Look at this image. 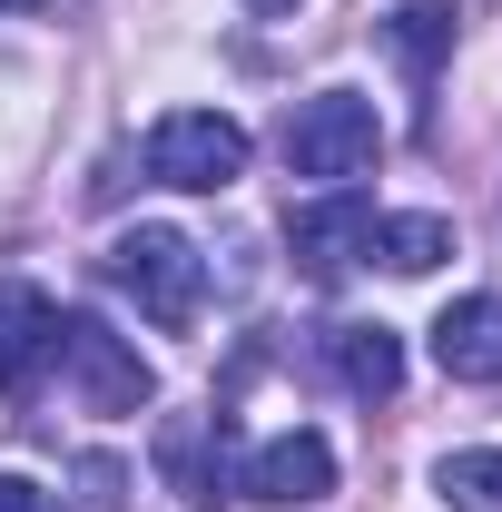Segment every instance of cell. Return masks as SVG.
Returning a JSON list of instances; mask_svg holds the SVG:
<instances>
[{
    "label": "cell",
    "instance_id": "cell-2",
    "mask_svg": "<svg viewBox=\"0 0 502 512\" xmlns=\"http://www.w3.org/2000/svg\"><path fill=\"white\" fill-rule=\"evenodd\" d=\"M384 158V119L365 89H315L286 109V168L296 178H325V188H345V178H365Z\"/></svg>",
    "mask_w": 502,
    "mask_h": 512
},
{
    "label": "cell",
    "instance_id": "cell-7",
    "mask_svg": "<svg viewBox=\"0 0 502 512\" xmlns=\"http://www.w3.org/2000/svg\"><path fill=\"white\" fill-rule=\"evenodd\" d=\"M158 473L188 512H217L227 503V414H178L158 434Z\"/></svg>",
    "mask_w": 502,
    "mask_h": 512
},
{
    "label": "cell",
    "instance_id": "cell-8",
    "mask_svg": "<svg viewBox=\"0 0 502 512\" xmlns=\"http://www.w3.org/2000/svg\"><path fill=\"white\" fill-rule=\"evenodd\" d=\"M50 355H60V306L40 286H10L0 276V394H30Z\"/></svg>",
    "mask_w": 502,
    "mask_h": 512
},
{
    "label": "cell",
    "instance_id": "cell-10",
    "mask_svg": "<svg viewBox=\"0 0 502 512\" xmlns=\"http://www.w3.org/2000/svg\"><path fill=\"white\" fill-rule=\"evenodd\" d=\"M335 375L355 384L365 404H384V394L404 384V345H394V325H335Z\"/></svg>",
    "mask_w": 502,
    "mask_h": 512
},
{
    "label": "cell",
    "instance_id": "cell-11",
    "mask_svg": "<svg viewBox=\"0 0 502 512\" xmlns=\"http://www.w3.org/2000/svg\"><path fill=\"white\" fill-rule=\"evenodd\" d=\"M365 256H384L394 276H434L443 256H453V217H375Z\"/></svg>",
    "mask_w": 502,
    "mask_h": 512
},
{
    "label": "cell",
    "instance_id": "cell-6",
    "mask_svg": "<svg viewBox=\"0 0 502 512\" xmlns=\"http://www.w3.org/2000/svg\"><path fill=\"white\" fill-rule=\"evenodd\" d=\"M365 237H375V207L355 188L315 197V207H286V256H296L306 276H345V266L365 256Z\"/></svg>",
    "mask_w": 502,
    "mask_h": 512
},
{
    "label": "cell",
    "instance_id": "cell-15",
    "mask_svg": "<svg viewBox=\"0 0 502 512\" xmlns=\"http://www.w3.org/2000/svg\"><path fill=\"white\" fill-rule=\"evenodd\" d=\"M256 20H296V0H247Z\"/></svg>",
    "mask_w": 502,
    "mask_h": 512
},
{
    "label": "cell",
    "instance_id": "cell-13",
    "mask_svg": "<svg viewBox=\"0 0 502 512\" xmlns=\"http://www.w3.org/2000/svg\"><path fill=\"white\" fill-rule=\"evenodd\" d=\"M384 40L404 50V69H414V79H434V50L453 40V10H443V0H424V10H404V20L384 30Z\"/></svg>",
    "mask_w": 502,
    "mask_h": 512
},
{
    "label": "cell",
    "instance_id": "cell-1",
    "mask_svg": "<svg viewBox=\"0 0 502 512\" xmlns=\"http://www.w3.org/2000/svg\"><path fill=\"white\" fill-rule=\"evenodd\" d=\"M109 286H119V296H128L148 325L188 335L197 306H207V256H197L178 227H128L119 247H109Z\"/></svg>",
    "mask_w": 502,
    "mask_h": 512
},
{
    "label": "cell",
    "instance_id": "cell-14",
    "mask_svg": "<svg viewBox=\"0 0 502 512\" xmlns=\"http://www.w3.org/2000/svg\"><path fill=\"white\" fill-rule=\"evenodd\" d=\"M0 512H60V503H50L30 473H0Z\"/></svg>",
    "mask_w": 502,
    "mask_h": 512
},
{
    "label": "cell",
    "instance_id": "cell-9",
    "mask_svg": "<svg viewBox=\"0 0 502 512\" xmlns=\"http://www.w3.org/2000/svg\"><path fill=\"white\" fill-rule=\"evenodd\" d=\"M434 365L453 384H502V296H453L434 316Z\"/></svg>",
    "mask_w": 502,
    "mask_h": 512
},
{
    "label": "cell",
    "instance_id": "cell-5",
    "mask_svg": "<svg viewBox=\"0 0 502 512\" xmlns=\"http://www.w3.org/2000/svg\"><path fill=\"white\" fill-rule=\"evenodd\" d=\"M237 493L247 503H276V512H306V503H325L335 493V444L325 434H266V444L247 453V473H237Z\"/></svg>",
    "mask_w": 502,
    "mask_h": 512
},
{
    "label": "cell",
    "instance_id": "cell-12",
    "mask_svg": "<svg viewBox=\"0 0 502 512\" xmlns=\"http://www.w3.org/2000/svg\"><path fill=\"white\" fill-rule=\"evenodd\" d=\"M434 493L453 512H502V444H463L434 463Z\"/></svg>",
    "mask_w": 502,
    "mask_h": 512
},
{
    "label": "cell",
    "instance_id": "cell-4",
    "mask_svg": "<svg viewBox=\"0 0 502 512\" xmlns=\"http://www.w3.org/2000/svg\"><path fill=\"white\" fill-rule=\"evenodd\" d=\"M60 375H69V394H79V414H138V404L158 394L148 355H138L128 335H109L99 316H60Z\"/></svg>",
    "mask_w": 502,
    "mask_h": 512
},
{
    "label": "cell",
    "instance_id": "cell-3",
    "mask_svg": "<svg viewBox=\"0 0 502 512\" xmlns=\"http://www.w3.org/2000/svg\"><path fill=\"white\" fill-rule=\"evenodd\" d=\"M148 178L158 188H188V197H217L247 178V128L227 109H168L148 128Z\"/></svg>",
    "mask_w": 502,
    "mask_h": 512
}]
</instances>
